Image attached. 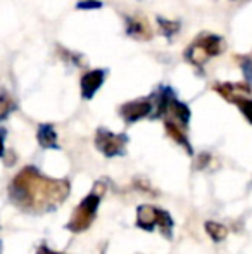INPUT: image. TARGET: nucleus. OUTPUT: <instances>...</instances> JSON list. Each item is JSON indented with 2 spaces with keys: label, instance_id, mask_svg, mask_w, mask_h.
<instances>
[{
  "label": "nucleus",
  "instance_id": "nucleus-1",
  "mask_svg": "<svg viewBox=\"0 0 252 254\" xmlns=\"http://www.w3.org/2000/svg\"><path fill=\"white\" fill-rule=\"evenodd\" d=\"M10 201L31 214L55 209L69 195V182L54 180L42 175L37 168L28 166L14 177L9 185Z\"/></svg>",
  "mask_w": 252,
  "mask_h": 254
},
{
  "label": "nucleus",
  "instance_id": "nucleus-2",
  "mask_svg": "<svg viewBox=\"0 0 252 254\" xmlns=\"http://www.w3.org/2000/svg\"><path fill=\"white\" fill-rule=\"evenodd\" d=\"M104 192H105V184L104 182H97L94 185V190L78 204L76 209L73 211V216H71V220L66 225L67 230L74 232V234H80V232H85L90 228V225L95 220L99 202H101Z\"/></svg>",
  "mask_w": 252,
  "mask_h": 254
},
{
  "label": "nucleus",
  "instance_id": "nucleus-3",
  "mask_svg": "<svg viewBox=\"0 0 252 254\" xmlns=\"http://www.w3.org/2000/svg\"><path fill=\"white\" fill-rule=\"evenodd\" d=\"M225 44L219 37L216 35H204L202 38H199L194 45L187 51V59L195 66H202L209 57L218 56L223 51Z\"/></svg>",
  "mask_w": 252,
  "mask_h": 254
},
{
  "label": "nucleus",
  "instance_id": "nucleus-4",
  "mask_svg": "<svg viewBox=\"0 0 252 254\" xmlns=\"http://www.w3.org/2000/svg\"><path fill=\"white\" fill-rule=\"evenodd\" d=\"M128 137L123 133H112L105 128H99L95 135V145L105 157H116L125 154Z\"/></svg>",
  "mask_w": 252,
  "mask_h": 254
},
{
  "label": "nucleus",
  "instance_id": "nucleus-5",
  "mask_svg": "<svg viewBox=\"0 0 252 254\" xmlns=\"http://www.w3.org/2000/svg\"><path fill=\"white\" fill-rule=\"evenodd\" d=\"M152 101H131L121 107V116L126 123H135V121L147 118L152 113Z\"/></svg>",
  "mask_w": 252,
  "mask_h": 254
},
{
  "label": "nucleus",
  "instance_id": "nucleus-6",
  "mask_svg": "<svg viewBox=\"0 0 252 254\" xmlns=\"http://www.w3.org/2000/svg\"><path fill=\"white\" fill-rule=\"evenodd\" d=\"M214 90L228 102H239L251 97V87L246 83H216Z\"/></svg>",
  "mask_w": 252,
  "mask_h": 254
},
{
  "label": "nucleus",
  "instance_id": "nucleus-7",
  "mask_svg": "<svg viewBox=\"0 0 252 254\" xmlns=\"http://www.w3.org/2000/svg\"><path fill=\"white\" fill-rule=\"evenodd\" d=\"M159 209L151 204H142L137 211V227L145 232H152L157 225Z\"/></svg>",
  "mask_w": 252,
  "mask_h": 254
},
{
  "label": "nucleus",
  "instance_id": "nucleus-8",
  "mask_svg": "<svg viewBox=\"0 0 252 254\" xmlns=\"http://www.w3.org/2000/svg\"><path fill=\"white\" fill-rule=\"evenodd\" d=\"M105 73L102 69L88 71L83 78H81V95L85 99H92L95 92L101 88V85L104 83Z\"/></svg>",
  "mask_w": 252,
  "mask_h": 254
},
{
  "label": "nucleus",
  "instance_id": "nucleus-9",
  "mask_svg": "<svg viewBox=\"0 0 252 254\" xmlns=\"http://www.w3.org/2000/svg\"><path fill=\"white\" fill-rule=\"evenodd\" d=\"M126 23H128L126 31L131 38H135V40H151L152 38V31L147 19L137 16V17H128Z\"/></svg>",
  "mask_w": 252,
  "mask_h": 254
},
{
  "label": "nucleus",
  "instance_id": "nucleus-10",
  "mask_svg": "<svg viewBox=\"0 0 252 254\" xmlns=\"http://www.w3.org/2000/svg\"><path fill=\"white\" fill-rule=\"evenodd\" d=\"M164 116H169L171 120H175L178 125H183L185 127L190 120V109L185 106L183 102H178L175 97L169 101L168 104V109H166V114Z\"/></svg>",
  "mask_w": 252,
  "mask_h": 254
},
{
  "label": "nucleus",
  "instance_id": "nucleus-11",
  "mask_svg": "<svg viewBox=\"0 0 252 254\" xmlns=\"http://www.w3.org/2000/svg\"><path fill=\"white\" fill-rule=\"evenodd\" d=\"M37 138H38V144H40L44 149H59L57 147V135H55L54 127H50V125H40Z\"/></svg>",
  "mask_w": 252,
  "mask_h": 254
},
{
  "label": "nucleus",
  "instance_id": "nucleus-12",
  "mask_svg": "<svg viewBox=\"0 0 252 254\" xmlns=\"http://www.w3.org/2000/svg\"><path fill=\"white\" fill-rule=\"evenodd\" d=\"M166 131H168V135L173 140L178 142L180 145H183V147L187 149V152L192 154V147H190L189 140H187V135L183 133V130L180 128L178 123H175V121H171V120H166Z\"/></svg>",
  "mask_w": 252,
  "mask_h": 254
},
{
  "label": "nucleus",
  "instance_id": "nucleus-13",
  "mask_svg": "<svg viewBox=\"0 0 252 254\" xmlns=\"http://www.w3.org/2000/svg\"><path fill=\"white\" fill-rule=\"evenodd\" d=\"M157 227L161 228L162 235H164L166 239H171V237H173V218L169 216V213H168V211H162V209H159Z\"/></svg>",
  "mask_w": 252,
  "mask_h": 254
},
{
  "label": "nucleus",
  "instance_id": "nucleus-14",
  "mask_svg": "<svg viewBox=\"0 0 252 254\" xmlns=\"http://www.w3.org/2000/svg\"><path fill=\"white\" fill-rule=\"evenodd\" d=\"M205 232L211 235V239L214 242H221L223 239L228 235V230H226V227L216 223V221H207V223H205Z\"/></svg>",
  "mask_w": 252,
  "mask_h": 254
},
{
  "label": "nucleus",
  "instance_id": "nucleus-15",
  "mask_svg": "<svg viewBox=\"0 0 252 254\" xmlns=\"http://www.w3.org/2000/svg\"><path fill=\"white\" fill-rule=\"evenodd\" d=\"M14 109H16V104H14L12 97L7 92H2L0 94V121L5 120Z\"/></svg>",
  "mask_w": 252,
  "mask_h": 254
},
{
  "label": "nucleus",
  "instance_id": "nucleus-16",
  "mask_svg": "<svg viewBox=\"0 0 252 254\" xmlns=\"http://www.w3.org/2000/svg\"><path fill=\"white\" fill-rule=\"evenodd\" d=\"M157 23H159V26L162 28V33H166L168 37L175 35L176 31L180 30V24L176 23V21H168V19H161V17H159Z\"/></svg>",
  "mask_w": 252,
  "mask_h": 254
},
{
  "label": "nucleus",
  "instance_id": "nucleus-17",
  "mask_svg": "<svg viewBox=\"0 0 252 254\" xmlns=\"http://www.w3.org/2000/svg\"><path fill=\"white\" fill-rule=\"evenodd\" d=\"M237 106L240 107V111L244 113V116L247 118V121L252 125V101L249 97L247 99H242V101H239L237 102Z\"/></svg>",
  "mask_w": 252,
  "mask_h": 254
},
{
  "label": "nucleus",
  "instance_id": "nucleus-18",
  "mask_svg": "<svg viewBox=\"0 0 252 254\" xmlns=\"http://www.w3.org/2000/svg\"><path fill=\"white\" fill-rule=\"evenodd\" d=\"M240 63H242V67H244V73H246V76L252 81V57H244Z\"/></svg>",
  "mask_w": 252,
  "mask_h": 254
},
{
  "label": "nucleus",
  "instance_id": "nucleus-19",
  "mask_svg": "<svg viewBox=\"0 0 252 254\" xmlns=\"http://www.w3.org/2000/svg\"><path fill=\"white\" fill-rule=\"evenodd\" d=\"M94 7H101V2H95V0H85V2L78 3V9H94Z\"/></svg>",
  "mask_w": 252,
  "mask_h": 254
},
{
  "label": "nucleus",
  "instance_id": "nucleus-20",
  "mask_svg": "<svg viewBox=\"0 0 252 254\" xmlns=\"http://www.w3.org/2000/svg\"><path fill=\"white\" fill-rule=\"evenodd\" d=\"M37 254H61V253H54V251H50L47 246H40V248H38V251H37Z\"/></svg>",
  "mask_w": 252,
  "mask_h": 254
},
{
  "label": "nucleus",
  "instance_id": "nucleus-21",
  "mask_svg": "<svg viewBox=\"0 0 252 254\" xmlns=\"http://www.w3.org/2000/svg\"><path fill=\"white\" fill-rule=\"evenodd\" d=\"M207 159H209L207 154H202V156L199 157V161H201V163H197V168H204L205 164H207Z\"/></svg>",
  "mask_w": 252,
  "mask_h": 254
},
{
  "label": "nucleus",
  "instance_id": "nucleus-22",
  "mask_svg": "<svg viewBox=\"0 0 252 254\" xmlns=\"http://www.w3.org/2000/svg\"><path fill=\"white\" fill-rule=\"evenodd\" d=\"M3 138H5V130H0V157H3Z\"/></svg>",
  "mask_w": 252,
  "mask_h": 254
},
{
  "label": "nucleus",
  "instance_id": "nucleus-23",
  "mask_svg": "<svg viewBox=\"0 0 252 254\" xmlns=\"http://www.w3.org/2000/svg\"><path fill=\"white\" fill-rule=\"evenodd\" d=\"M0 249H2V242H0Z\"/></svg>",
  "mask_w": 252,
  "mask_h": 254
}]
</instances>
